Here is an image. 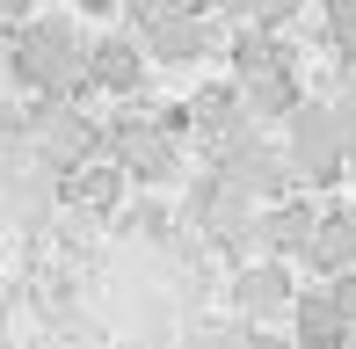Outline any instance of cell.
<instances>
[{
  "mask_svg": "<svg viewBox=\"0 0 356 349\" xmlns=\"http://www.w3.org/2000/svg\"><path fill=\"white\" fill-rule=\"evenodd\" d=\"M313 226H320V211H313V204H277V211H262V218H254V241H262L277 262H291V255H305Z\"/></svg>",
  "mask_w": 356,
  "mask_h": 349,
  "instance_id": "9c48e42d",
  "label": "cell"
},
{
  "mask_svg": "<svg viewBox=\"0 0 356 349\" xmlns=\"http://www.w3.org/2000/svg\"><path fill=\"white\" fill-rule=\"evenodd\" d=\"M145 73H153V58H145V44L138 37H95L88 44V88H102V95H117V102H131V95L145 88Z\"/></svg>",
  "mask_w": 356,
  "mask_h": 349,
  "instance_id": "5b68a950",
  "label": "cell"
},
{
  "mask_svg": "<svg viewBox=\"0 0 356 349\" xmlns=\"http://www.w3.org/2000/svg\"><path fill=\"white\" fill-rule=\"evenodd\" d=\"M356 153V131L349 117L334 102H298V117H291V168L305 174V182H342Z\"/></svg>",
  "mask_w": 356,
  "mask_h": 349,
  "instance_id": "7a4b0ae2",
  "label": "cell"
},
{
  "mask_svg": "<svg viewBox=\"0 0 356 349\" xmlns=\"http://www.w3.org/2000/svg\"><path fill=\"white\" fill-rule=\"evenodd\" d=\"M277 66H298V51H291L277 29H248L240 22L233 29V81L248 88V81H262V73H277Z\"/></svg>",
  "mask_w": 356,
  "mask_h": 349,
  "instance_id": "ba28073f",
  "label": "cell"
},
{
  "mask_svg": "<svg viewBox=\"0 0 356 349\" xmlns=\"http://www.w3.org/2000/svg\"><path fill=\"white\" fill-rule=\"evenodd\" d=\"M66 8H73V15H95V22H102V15H117L124 0H66Z\"/></svg>",
  "mask_w": 356,
  "mask_h": 349,
  "instance_id": "5bb4252c",
  "label": "cell"
},
{
  "mask_svg": "<svg viewBox=\"0 0 356 349\" xmlns=\"http://www.w3.org/2000/svg\"><path fill=\"white\" fill-rule=\"evenodd\" d=\"M145 58L153 66H197L204 51H211V22H204V8H189V15H168L160 29H145Z\"/></svg>",
  "mask_w": 356,
  "mask_h": 349,
  "instance_id": "8992f818",
  "label": "cell"
},
{
  "mask_svg": "<svg viewBox=\"0 0 356 349\" xmlns=\"http://www.w3.org/2000/svg\"><path fill=\"white\" fill-rule=\"evenodd\" d=\"M305 269H313V277H327V284L356 269V211H320L313 241H305Z\"/></svg>",
  "mask_w": 356,
  "mask_h": 349,
  "instance_id": "52a82bcc",
  "label": "cell"
},
{
  "mask_svg": "<svg viewBox=\"0 0 356 349\" xmlns=\"http://www.w3.org/2000/svg\"><path fill=\"white\" fill-rule=\"evenodd\" d=\"M291 298H298L291 262H277V255L240 262V277H233V306H240V320H291Z\"/></svg>",
  "mask_w": 356,
  "mask_h": 349,
  "instance_id": "277c9868",
  "label": "cell"
},
{
  "mask_svg": "<svg viewBox=\"0 0 356 349\" xmlns=\"http://www.w3.org/2000/svg\"><path fill=\"white\" fill-rule=\"evenodd\" d=\"M320 8H327V37L356 58V0H320Z\"/></svg>",
  "mask_w": 356,
  "mask_h": 349,
  "instance_id": "4fadbf2b",
  "label": "cell"
},
{
  "mask_svg": "<svg viewBox=\"0 0 356 349\" xmlns=\"http://www.w3.org/2000/svg\"><path fill=\"white\" fill-rule=\"evenodd\" d=\"M8 73L44 102H66L73 88H88V37L73 15H29L22 29H8Z\"/></svg>",
  "mask_w": 356,
  "mask_h": 349,
  "instance_id": "6da1fadb",
  "label": "cell"
},
{
  "mask_svg": "<svg viewBox=\"0 0 356 349\" xmlns=\"http://www.w3.org/2000/svg\"><path fill=\"white\" fill-rule=\"evenodd\" d=\"M240 102L254 109V117H298V102H305V81H298V66H277V73H262V81H248L240 88Z\"/></svg>",
  "mask_w": 356,
  "mask_h": 349,
  "instance_id": "30bf717a",
  "label": "cell"
},
{
  "mask_svg": "<svg viewBox=\"0 0 356 349\" xmlns=\"http://www.w3.org/2000/svg\"><path fill=\"white\" fill-rule=\"evenodd\" d=\"M102 153L124 168V182H175V168H182V138L168 131L160 117H117L102 124Z\"/></svg>",
  "mask_w": 356,
  "mask_h": 349,
  "instance_id": "3957f363",
  "label": "cell"
},
{
  "mask_svg": "<svg viewBox=\"0 0 356 349\" xmlns=\"http://www.w3.org/2000/svg\"><path fill=\"white\" fill-rule=\"evenodd\" d=\"M298 8H305V0H233V15H240L248 29H277V37H284V22H291Z\"/></svg>",
  "mask_w": 356,
  "mask_h": 349,
  "instance_id": "8fae6325",
  "label": "cell"
},
{
  "mask_svg": "<svg viewBox=\"0 0 356 349\" xmlns=\"http://www.w3.org/2000/svg\"><path fill=\"white\" fill-rule=\"evenodd\" d=\"M168 15H189V0H124V22H131V37L160 29Z\"/></svg>",
  "mask_w": 356,
  "mask_h": 349,
  "instance_id": "7c38bea8",
  "label": "cell"
}]
</instances>
